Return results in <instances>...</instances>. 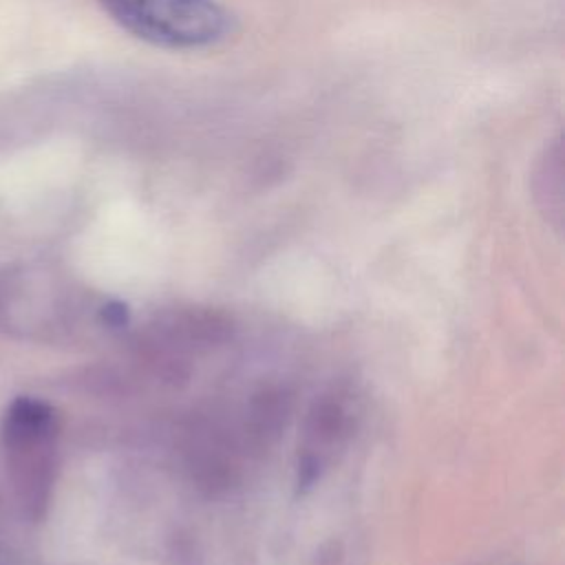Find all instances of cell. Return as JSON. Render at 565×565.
Listing matches in <instances>:
<instances>
[{"label":"cell","mask_w":565,"mask_h":565,"mask_svg":"<svg viewBox=\"0 0 565 565\" xmlns=\"http://www.w3.org/2000/svg\"><path fill=\"white\" fill-rule=\"evenodd\" d=\"M135 38L172 51L205 49L232 31V15L214 0H97Z\"/></svg>","instance_id":"6da1fadb"},{"label":"cell","mask_w":565,"mask_h":565,"mask_svg":"<svg viewBox=\"0 0 565 565\" xmlns=\"http://www.w3.org/2000/svg\"><path fill=\"white\" fill-rule=\"evenodd\" d=\"M2 459L18 501L31 516H40L53 477L55 417L38 399H18L2 422Z\"/></svg>","instance_id":"7a4b0ae2"}]
</instances>
